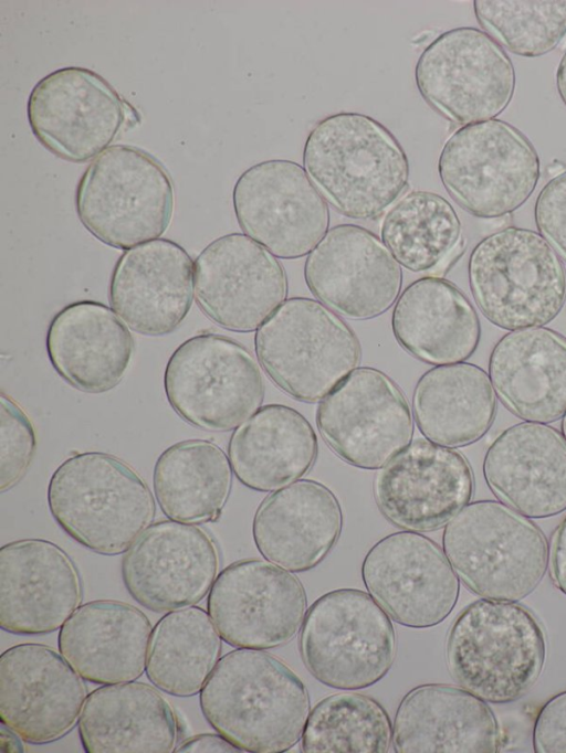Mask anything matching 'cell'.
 <instances>
[{"label":"cell","mask_w":566,"mask_h":753,"mask_svg":"<svg viewBox=\"0 0 566 753\" xmlns=\"http://www.w3.org/2000/svg\"><path fill=\"white\" fill-rule=\"evenodd\" d=\"M287 293V276L281 262L245 234L220 236L196 258L197 305L223 329L258 330L285 301Z\"/></svg>","instance_id":"18"},{"label":"cell","mask_w":566,"mask_h":753,"mask_svg":"<svg viewBox=\"0 0 566 753\" xmlns=\"http://www.w3.org/2000/svg\"><path fill=\"white\" fill-rule=\"evenodd\" d=\"M164 389L185 422L208 432L237 428L264 399L261 369L250 351L213 332L196 335L177 347L166 364Z\"/></svg>","instance_id":"11"},{"label":"cell","mask_w":566,"mask_h":753,"mask_svg":"<svg viewBox=\"0 0 566 753\" xmlns=\"http://www.w3.org/2000/svg\"><path fill=\"white\" fill-rule=\"evenodd\" d=\"M397 753H495L502 734L492 709L472 692L420 685L401 699L394 719Z\"/></svg>","instance_id":"27"},{"label":"cell","mask_w":566,"mask_h":753,"mask_svg":"<svg viewBox=\"0 0 566 753\" xmlns=\"http://www.w3.org/2000/svg\"><path fill=\"white\" fill-rule=\"evenodd\" d=\"M308 672L322 685L358 690L391 669L396 634L389 615L366 592L337 588L307 609L298 638Z\"/></svg>","instance_id":"9"},{"label":"cell","mask_w":566,"mask_h":753,"mask_svg":"<svg viewBox=\"0 0 566 753\" xmlns=\"http://www.w3.org/2000/svg\"><path fill=\"white\" fill-rule=\"evenodd\" d=\"M207 722L242 752L282 753L302 738L310 696L270 653L238 648L219 659L200 691Z\"/></svg>","instance_id":"1"},{"label":"cell","mask_w":566,"mask_h":753,"mask_svg":"<svg viewBox=\"0 0 566 753\" xmlns=\"http://www.w3.org/2000/svg\"><path fill=\"white\" fill-rule=\"evenodd\" d=\"M23 740L10 728L1 723L0 729V750L6 753L25 752Z\"/></svg>","instance_id":"45"},{"label":"cell","mask_w":566,"mask_h":753,"mask_svg":"<svg viewBox=\"0 0 566 753\" xmlns=\"http://www.w3.org/2000/svg\"><path fill=\"white\" fill-rule=\"evenodd\" d=\"M221 639L201 607L168 612L153 628L146 664L149 681L170 696L198 694L219 661Z\"/></svg>","instance_id":"36"},{"label":"cell","mask_w":566,"mask_h":753,"mask_svg":"<svg viewBox=\"0 0 566 753\" xmlns=\"http://www.w3.org/2000/svg\"><path fill=\"white\" fill-rule=\"evenodd\" d=\"M0 491L13 488L25 476L35 454V431L23 409L9 395H0Z\"/></svg>","instance_id":"40"},{"label":"cell","mask_w":566,"mask_h":753,"mask_svg":"<svg viewBox=\"0 0 566 753\" xmlns=\"http://www.w3.org/2000/svg\"><path fill=\"white\" fill-rule=\"evenodd\" d=\"M474 476L458 450L417 438L377 473L374 498L394 526L428 532L446 526L473 497Z\"/></svg>","instance_id":"22"},{"label":"cell","mask_w":566,"mask_h":753,"mask_svg":"<svg viewBox=\"0 0 566 753\" xmlns=\"http://www.w3.org/2000/svg\"><path fill=\"white\" fill-rule=\"evenodd\" d=\"M397 342L428 364L464 362L481 338L478 312L452 282L426 276L400 293L391 315Z\"/></svg>","instance_id":"31"},{"label":"cell","mask_w":566,"mask_h":753,"mask_svg":"<svg viewBox=\"0 0 566 753\" xmlns=\"http://www.w3.org/2000/svg\"><path fill=\"white\" fill-rule=\"evenodd\" d=\"M564 170H566L565 166L563 162L558 160H554L549 166L547 167V173L554 178L562 173Z\"/></svg>","instance_id":"47"},{"label":"cell","mask_w":566,"mask_h":753,"mask_svg":"<svg viewBox=\"0 0 566 753\" xmlns=\"http://www.w3.org/2000/svg\"><path fill=\"white\" fill-rule=\"evenodd\" d=\"M438 172L464 211L496 219L528 200L541 177V160L520 129L494 118L457 129L442 147Z\"/></svg>","instance_id":"10"},{"label":"cell","mask_w":566,"mask_h":753,"mask_svg":"<svg viewBox=\"0 0 566 753\" xmlns=\"http://www.w3.org/2000/svg\"><path fill=\"white\" fill-rule=\"evenodd\" d=\"M254 350L271 381L293 399L316 403L357 369L353 329L316 299H286L256 330Z\"/></svg>","instance_id":"8"},{"label":"cell","mask_w":566,"mask_h":753,"mask_svg":"<svg viewBox=\"0 0 566 753\" xmlns=\"http://www.w3.org/2000/svg\"><path fill=\"white\" fill-rule=\"evenodd\" d=\"M176 753H202V752H242L224 736L214 733L197 734L182 741L175 749Z\"/></svg>","instance_id":"44"},{"label":"cell","mask_w":566,"mask_h":753,"mask_svg":"<svg viewBox=\"0 0 566 753\" xmlns=\"http://www.w3.org/2000/svg\"><path fill=\"white\" fill-rule=\"evenodd\" d=\"M220 566L218 547L202 528L174 520L150 524L126 551L122 579L145 608L168 613L200 603Z\"/></svg>","instance_id":"20"},{"label":"cell","mask_w":566,"mask_h":753,"mask_svg":"<svg viewBox=\"0 0 566 753\" xmlns=\"http://www.w3.org/2000/svg\"><path fill=\"white\" fill-rule=\"evenodd\" d=\"M233 210L240 229L283 259L308 255L328 231L326 200L295 161L255 163L237 179Z\"/></svg>","instance_id":"14"},{"label":"cell","mask_w":566,"mask_h":753,"mask_svg":"<svg viewBox=\"0 0 566 753\" xmlns=\"http://www.w3.org/2000/svg\"><path fill=\"white\" fill-rule=\"evenodd\" d=\"M560 426H562L563 435L566 438V414L563 416V421H562Z\"/></svg>","instance_id":"48"},{"label":"cell","mask_w":566,"mask_h":753,"mask_svg":"<svg viewBox=\"0 0 566 753\" xmlns=\"http://www.w3.org/2000/svg\"><path fill=\"white\" fill-rule=\"evenodd\" d=\"M87 698L83 678L54 648L20 644L0 657V720L30 744L64 738Z\"/></svg>","instance_id":"21"},{"label":"cell","mask_w":566,"mask_h":753,"mask_svg":"<svg viewBox=\"0 0 566 753\" xmlns=\"http://www.w3.org/2000/svg\"><path fill=\"white\" fill-rule=\"evenodd\" d=\"M304 278L314 297L352 320L388 311L403 280L401 266L382 241L356 224L327 231L305 259Z\"/></svg>","instance_id":"19"},{"label":"cell","mask_w":566,"mask_h":753,"mask_svg":"<svg viewBox=\"0 0 566 753\" xmlns=\"http://www.w3.org/2000/svg\"><path fill=\"white\" fill-rule=\"evenodd\" d=\"M343 528L338 499L325 485L298 479L268 495L252 522L258 551L269 562L301 573L316 568Z\"/></svg>","instance_id":"26"},{"label":"cell","mask_w":566,"mask_h":753,"mask_svg":"<svg viewBox=\"0 0 566 753\" xmlns=\"http://www.w3.org/2000/svg\"><path fill=\"white\" fill-rule=\"evenodd\" d=\"M81 576L73 560L44 539H22L0 549V626L14 635L60 629L81 606Z\"/></svg>","instance_id":"23"},{"label":"cell","mask_w":566,"mask_h":753,"mask_svg":"<svg viewBox=\"0 0 566 753\" xmlns=\"http://www.w3.org/2000/svg\"><path fill=\"white\" fill-rule=\"evenodd\" d=\"M534 219L539 234L566 263V170L552 178L538 193Z\"/></svg>","instance_id":"41"},{"label":"cell","mask_w":566,"mask_h":753,"mask_svg":"<svg viewBox=\"0 0 566 753\" xmlns=\"http://www.w3.org/2000/svg\"><path fill=\"white\" fill-rule=\"evenodd\" d=\"M207 609L227 644L266 650L285 645L298 633L306 593L292 572L269 561L245 559L218 574Z\"/></svg>","instance_id":"15"},{"label":"cell","mask_w":566,"mask_h":753,"mask_svg":"<svg viewBox=\"0 0 566 753\" xmlns=\"http://www.w3.org/2000/svg\"><path fill=\"white\" fill-rule=\"evenodd\" d=\"M303 168L326 202L354 220L381 215L405 193L410 178L409 159L396 136L355 112L328 115L314 125Z\"/></svg>","instance_id":"2"},{"label":"cell","mask_w":566,"mask_h":753,"mask_svg":"<svg viewBox=\"0 0 566 753\" xmlns=\"http://www.w3.org/2000/svg\"><path fill=\"white\" fill-rule=\"evenodd\" d=\"M45 347L52 367L67 384L98 394L123 380L134 339L109 307L80 300L66 305L51 319Z\"/></svg>","instance_id":"29"},{"label":"cell","mask_w":566,"mask_h":753,"mask_svg":"<svg viewBox=\"0 0 566 753\" xmlns=\"http://www.w3.org/2000/svg\"><path fill=\"white\" fill-rule=\"evenodd\" d=\"M532 741L536 753H566V690L553 696L538 710Z\"/></svg>","instance_id":"42"},{"label":"cell","mask_w":566,"mask_h":753,"mask_svg":"<svg viewBox=\"0 0 566 753\" xmlns=\"http://www.w3.org/2000/svg\"><path fill=\"white\" fill-rule=\"evenodd\" d=\"M369 595L397 624L429 628L453 611L460 582L441 548L415 531H398L377 541L361 563Z\"/></svg>","instance_id":"17"},{"label":"cell","mask_w":566,"mask_h":753,"mask_svg":"<svg viewBox=\"0 0 566 753\" xmlns=\"http://www.w3.org/2000/svg\"><path fill=\"white\" fill-rule=\"evenodd\" d=\"M153 627L139 608L120 601L81 605L60 628L61 655L97 685L134 681L146 671Z\"/></svg>","instance_id":"28"},{"label":"cell","mask_w":566,"mask_h":753,"mask_svg":"<svg viewBox=\"0 0 566 753\" xmlns=\"http://www.w3.org/2000/svg\"><path fill=\"white\" fill-rule=\"evenodd\" d=\"M127 103L96 72L66 66L33 86L27 116L45 149L81 163L102 153L115 139L125 126Z\"/></svg>","instance_id":"16"},{"label":"cell","mask_w":566,"mask_h":753,"mask_svg":"<svg viewBox=\"0 0 566 753\" xmlns=\"http://www.w3.org/2000/svg\"><path fill=\"white\" fill-rule=\"evenodd\" d=\"M415 79L424 100L461 126L502 114L516 83L506 52L473 26L451 29L428 44L416 63Z\"/></svg>","instance_id":"12"},{"label":"cell","mask_w":566,"mask_h":753,"mask_svg":"<svg viewBox=\"0 0 566 753\" xmlns=\"http://www.w3.org/2000/svg\"><path fill=\"white\" fill-rule=\"evenodd\" d=\"M489 376L514 415L556 422L566 414V338L546 327L510 331L492 349Z\"/></svg>","instance_id":"30"},{"label":"cell","mask_w":566,"mask_h":753,"mask_svg":"<svg viewBox=\"0 0 566 753\" xmlns=\"http://www.w3.org/2000/svg\"><path fill=\"white\" fill-rule=\"evenodd\" d=\"M195 266L176 242L156 238L117 259L108 289L113 310L134 331L165 336L176 330L193 301Z\"/></svg>","instance_id":"24"},{"label":"cell","mask_w":566,"mask_h":753,"mask_svg":"<svg viewBox=\"0 0 566 753\" xmlns=\"http://www.w3.org/2000/svg\"><path fill=\"white\" fill-rule=\"evenodd\" d=\"M555 82H556L557 93H558L562 102L566 106V51L563 54V56L559 61V64L557 66Z\"/></svg>","instance_id":"46"},{"label":"cell","mask_w":566,"mask_h":753,"mask_svg":"<svg viewBox=\"0 0 566 753\" xmlns=\"http://www.w3.org/2000/svg\"><path fill=\"white\" fill-rule=\"evenodd\" d=\"M473 10L485 33L520 56L545 55L566 36V0H475Z\"/></svg>","instance_id":"39"},{"label":"cell","mask_w":566,"mask_h":753,"mask_svg":"<svg viewBox=\"0 0 566 753\" xmlns=\"http://www.w3.org/2000/svg\"><path fill=\"white\" fill-rule=\"evenodd\" d=\"M78 734L87 753H170L177 747L178 721L156 688L128 681L87 694Z\"/></svg>","instance_id":"32"},{"label":"cell","mask_w":566,"mask_h":753,"mask_svg":"<svg viewBox=\"0 0 566 753\" xmlns=\"http://www.w3.org/2000/svg\"><path fill=\"white\" fill-rule=\"evenodd\" d=\"M318 453L311 423L295 409L266 404L238 426L228 444L237 479L261 492L298 480L313 467Z\"/></svg>","instance_id":"33"},{"label":"cell","mask_w":566,"mask_h":753,"mask_svg":"<svg viewBox=\"0 0 566 753\" xmlns=\"http://www.w3.org/2000/svg\"><path fill=\"white\" fill-rule=\"evenodd\" d=\"M548 562L555 587L566 595V517L552 535Z\"/></svg>","instance_id":"43"},{"label":"cell","mask_w":566,"mask_h":753,"mask_svg":"<svg viewBox=\"0 0 566 753\" xmlns=\"http://www.w3.org/2000/svg\"><path fill=\"white\" fill-rule=\"evenodd\" d=\"M545 659L541 623L517 602L476 600L461 611L447 636L451 677L489 703L524 697L539 678Z\"/></svg>","instance_id":"3"},{"label":"cell","mask_w":566,"mask_h":753,"mask_svg":"<svg viewBox=\"0 0 566 753\" xmlns=\"http://www.w3.org/2000/svg\"><path fill=\"white\" fill-rule=\"evenodd\" d=\"M48 506L65 533L102 555L126 552L156 513L145 480L103 452L76 453L60 464L49 481Z\"/></svg>","instance_id":"4"},{"label":"cell","mask_w":566,"mask_h":753,"mask_svg":"<svg viewBox=\"0 0 566 753\" xmlns=\"http://www.w3.org/2000/svg\"><path fill=\"white\" fill-rule=\"evenodd\" d=\"M167 169L149 152L115 145L85 169L75 193L83 226L102 243L129 250L161 236L174 213Z\"/></svg>","instance_id":"7"},{"label":"cell","mask_w":566,"mask_h":753,"mask_svg":"<svg viewBox=\"0 0 566 753\" xmlns=\"http://www.w3.org/2000/svg\"><path fill=\"white\" fill-rule=\"evenodd\" d=\"M316 426L342 460L370 470L384 467L413 435L405 394L389 375L373 367L355 369L319 402Z\"/></svg>","instance_id":"13"},{"label":"cell","mask_w":566,"mask_h":753,"mask_svg":"<svg viewBox=\"0 0 566 753\" xmlns=\"http://www.w3.org/2000/svg\"><path fill=\"white\" fill-rule=\"evenodd\" d=\"M229 457L207 439H187L157 458L153 487L163 513L170 520L205 523L219 519L232 488Z\"/></svg>","instance_id":"35"},{"label":"cell","mask_w":566,"mask_h":753,"mask_svg":"<svg viewBox=\"0 0 566 753\" xmlns=\"http://www.w3.org/2000/svg\"><path fill=\"white\" fill-rule=\"evenodd\" d=\"M468 276L482 315L510 331L547 325L566 300L562 259L528 229L509 226L482 238L470 254Z\"/></svg>","instance_id":"6"},{"label":"cell","mask_w":566,"mask_h":753,"mask_svg":"<svg viewBox=\"0 0 566 753\" xmlns=\"http://www.w3.org/2000/svg\"><path fill=\"white\" fill-rule=\"evenodd\" d=\"M412 412L427 439L450 448L464 447L491 428L496 396L490 376L476 364L436 365L416 383Z\"/></svg>","instance_id":"34"},{"label":"cell","mask_w":566,"mask_h":753,"mask_svg":"<svg viewBox=\"0 0 566 753\" xmlns=\"http://www.w3.org/2000/svg\"><path fill=\"white\" fill-rule=\"evenodd\" d=\"M394 728L385 708L355 692L335 693L310 711L302 738L305 753H386Z\"/></svg>","instance_id":"38"},{"label":"cell","mask_w":566,"mask_h":753,"mask_svg":"<svg viewBox=\"0 0 566 753\" xmlns=\"http://www.w3.org/2000/svg\"><path fill=\"white\" fill-rule=\"evenodd\" d=\"M483 475L505 505L525 517L549 518L566 510V438L543 423H518L486 449Z\"/></svg>","instance_id":"25"},{"label":"cell","mask_w":566,"mask_h":753,"mask_svg":"<svg viewBox=\"0 0 566 753\" xmlns=\"http://www.w3.org/2000/svg\"><path fill=\"white\" fill-rule=\"evenodd\" d=\"M380 236L400 266L413 273L438 268L461 248L462 224L442 195L411 191L386 212Z\"/></svg>","instance_id":"37"},{"label":"cell","mask_w":566,"mask_h":753,"mask_svg":"<svg viewBox=\"0 0 566 753\" xmlns=\"http://www.w3.org/2000/svg\"><path fill=\"white\" fill-rule=\"evenodd\" d=\"M443 552L474 594L518 602L542 582L548 566L543 531L495 500L469 502L444 527Z\"/></svg>","instance_id":"5"}]
</instances>
